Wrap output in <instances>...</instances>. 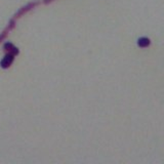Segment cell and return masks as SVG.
Listing matches in <instances>:
<instances>
[{
    "instance_id": "obj_1",
    "label": "cell",
    "mask_w": 164,
    "mask_h": 164,
    "mask_svg": "<svg viewBox=\"0 0 164 164\" xmlns=\"http://www.w3.org/2000/svg\"><path fill=\"white\" fill-rule=\"evenodd\" d=\"M14 60V54L7 53L3 59H2L1 62H0V66H1V68H3V69H6V68H8L10 65L12 64Z\"/></svg>"
},
{
    "instance_id": "obj_2",
    "label": "cell",
    "mask_w": 164,
    "mask_h": 164,
    "mask_svg": "<svg viewBox=\"0 0 164 164\" xmlns=\"http://www.w3.org/2000/svg\"><path fill=\"white\" fill-rule=\"evenodd\" d=\"M3 48L4 50H6L8 53H12V54H14V56H17V54L19 53V49H17L16 46H14L10 42H6L5 44H4Z\"/></svg>"
},
{
    "instance_id": "obj_3",
    "label": "cell",
    "mask_w": 164,
    "mask_h": 164,
    "mask_svg": "<svg viewBox=\"0 0 164 164\" xmlns=\"http://www.w3.org/2000/svg\"><path fill=\"white\" fill-rule=\"evenodd\" d=\"M150 43H151L150 39L147 38V37H142V38H139L137 40V45L139 47H148L150 45Z\"/></svg>"
}]
</instances>
